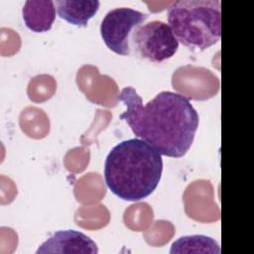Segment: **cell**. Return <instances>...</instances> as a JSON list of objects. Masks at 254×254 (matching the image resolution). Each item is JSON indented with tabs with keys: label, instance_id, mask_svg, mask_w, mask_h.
<instances>
[{
	"label": "cell",
	"instance_id": "8992f818",
	"mask_svg": "<svg viewBox=\"0 0 254 254\" xmlns=\"http://www.w3.org/2000/svg\"><path fill=\"white\" fill-rule=\"evenodd\" d=\"M36 253L97 254L98 248L96 243L84 233L73 229H66L55 232L39 246Z\"/></svg>",
	"mask_w": 254,
	"mask_h": 254
},
{
	"label": "cell",
	"instance_id": "52a82bcc",
	"mask_svg": "<svg viewBox=\"0 0 254 254\" xmlns=\"http://www.w3.org/2000/svg\"><path fill=\"white\" fill-rule=\"evenodd\" d=\"M22 16L31 31L48 32L56 20V4L52 0H28L22 8Z\"/></svg>",
	"mask_w": 254,
	"mask_h": 254
},
{
	"label": "cell",
	"instance_id": "9c48e42d",
	"mask_svg": "<svg viewBox=\"0 0 254 254\" xmlns=\"http://www.w3.org/2000/svg\"><path fill=\"white\" fill-rule=\"evenodd\" d=\"M170 253H210L220 254L221 250L217 242L205 235L183 236L176 240Z\"/></svg>",
	"mask_w": 254,
	"mask_h": 254
},
{
	"label": "cell",
	"instance_id": "3957f363",
	"mask_svg": "<svg viewBox=\"0 0 254 254\" xmlns=\"http://www.w3.org/2000/svg\"><path fill=\"white\" fill-rule=\"evenodd\" d=\"M219 0H180L168 9V25L175 37L190 50L203 51L220 40Z\"/></svg>",
	"mask_w": 254,
	"mask_h": 254
},
{
	"label": "cell",
	"instance_id": "7a4b0ae2",
	"mask_svg": "<svg viewBox=\"0 0 254 254\" xmlns=\"http://www.w3.org/2000/svg\"><path fill=\"white\" fill-rule=\"evenodd\" d=\"M162 172V155L140 138L115 145L104 163L106 186L116 196L128 201L149 196L158 187Z\"/></svg>",
	"mask_w": 254,
	"mask_h": 254
},
{
	"label": "cell",
	"instance_id": "5b68a950",
	"mask_svg": "<svg viewBox=\"0 0 254 254\" xmlns=\"http://www.w3.org/2000/svg\"><path fill=\"white\" fill-rule=\"evenodd\" d=\"M147 18V14L128 7L112 9L101 21V38L105 45L115 54L129 56L132 50V34Z\"/></svg>",
	"mask_w": 254,
	"mask_h": 254
},
{
	"label": "cell",
	"instance_id": "ba28073f",
	"mask_svg": "<svg viewBox=\"0 0 254 254\" xmlns=\"http://www.w3.org/2000/svg\"><path fill=\"white\" fill-rule=\"evenodd\" d=\"M55 4L59 16L77 27H86L88 21L97 13L100 5L97 0H59Z\"/></svg>",
	"mask_w": 254,
	"mask_h": 254
},
{
	"label": "cell",
	"instance_id": "277c9868",
	"mask_svg": "<svg viewBox=\"0 0 254 254\" xmlns=\"http://www.w3.org/2000/svg\"><path fill=\"white\" fill-rule=\"evenodd\" d=\"M131 48L139 57L161 63L175 56L179 41L168 24L154 20L134 31L131 37Z\"/></svg>",
	"mask_w": 254,
	"mask_h": 254
},
{
	"label": "cell",
	"instance_id": "6da1fadb",
	"mask_svg": "<svg viewBox=\"0 0 254 254\" xmlns=\"http://www.w3.org/2000/svg\"><path fill=\"white\" fill-rule=\"evenodd\" d=\"M126 110L119 116L132 132L161 155L181 158L190 150L199 124V116L186 96L161 91L143 104L134 87L126 86L118 96Z\"/></svg>",
	"mask_w": 254,
	"mask_h": 254
}]
</instances>
